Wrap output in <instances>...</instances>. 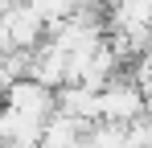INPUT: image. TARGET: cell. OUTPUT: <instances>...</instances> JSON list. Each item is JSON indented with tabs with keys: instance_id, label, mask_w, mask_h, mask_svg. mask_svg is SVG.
<instances>
[{
	"instance_id": "7a4b0ae2",
	"label": "cell",
	"mask_w": 152,
	"mask_h": 148,
	"mask_svg": "<svg viewBox=\"0 0 152 148\" xmlns=\"http://www.w3.org/2000/svg\"><path fill=\"white\" fill-rule=\"evenodd\" d=\"M8 111H17L21 119H33V123H50L58 115V91L41 86L37 78H21L8 86Z\"/></svg>"
},
{
	"instance_id": "6da1fadb",
	"label": "cell",
	"mask_w": 152,
	"mask_h": 148,
	"mask_svg": "<svg viewBox=\"0 0 152 148\" xmlns=\"http://www.w3.org/2000/svg\"><path fill=\"white\" fill-rule=\"evenodd\" d=\"M0 33H4V53H37L50 41V25L41 21L29 4H4L0 17Z\"/></svg>"
}]
</instances>
